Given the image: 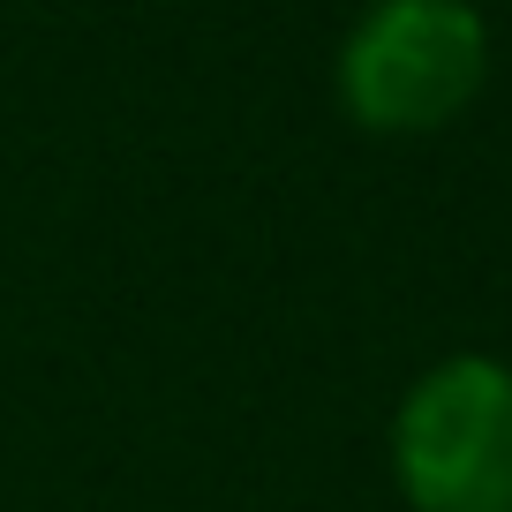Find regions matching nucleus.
Returning a JSON list of instances; mask_svg holds the SVG:
<instances>
[{
    "label": "nucleus",
    "mask_w": 512,
    "mask_h": 512,
    "mask_svg": "<svg viewBox=\"0 0 512 512\" xmlns=\"http://www.w3.org/2000/svg\"><path fill=\"white\" fill-rule=\"evenodd\" d=\"M490 83L475 0H369L339 46V106L369 136H437Z\"/></svg>",
    "instance_id": "f257e3e1"
},
{
    "label": "nucleus",
    "mask_w": 512,
    "mask_h": 512,
    "mask_svg": "<svg viewBox=\"0 0 512 512\" xmlns=\"http://www.w3.org/2000/svg\"><path fill=\"white\" fill-rule=\"evenodd\" d=\"M392 475L415 512H512V362L445 354L392 415Z\"/></svg>",
    "instance_id": "f03ea898"
}]
</instances>
